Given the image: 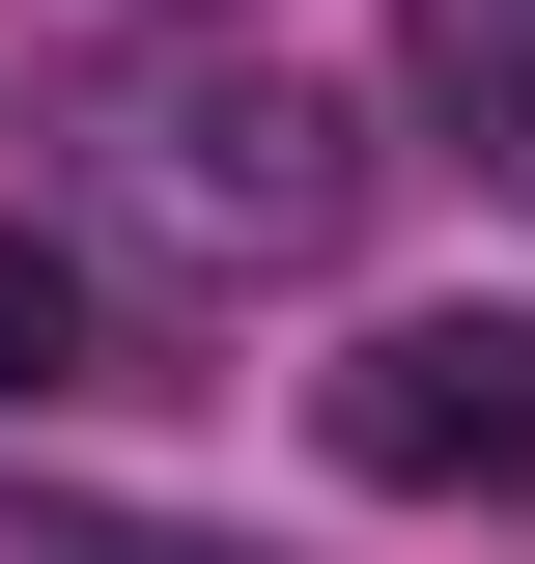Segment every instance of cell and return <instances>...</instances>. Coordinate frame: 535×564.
Masks as SVG:
<instances>
[{
    "instance_id": "6da1fadb",
    "label": "cell",
    "mask_w": 535,
    "mask_h": 564,
    "mask_svg": "<svg viewBox=\"0 0 535 564\" xmlns=\"http://www.w3.org/2000/svg\"><path fill=\"white\" fill-rule=\"evenodd\" d=\"M113 141H141V226H170V254H338V226H367V170H395L310 57H170Z\"/></svg>"
},
{
    "instance_id": "3957f363",
    "label": "cell",
    "mask_w": 535,
    "mask_h": 564,
    "mask_svg": "<svg viewBox=\"0 0 535 564\" xmlns=\"http://www.w3.org/2000/svg\"><path fill=\"white\" fill-rule=\"evenodd\" d=\"M85 367H113V282H85L57 226L0 198V395H85Z\"/></svg>"
},
{
    "instance_id": "5b68a950",
    "label": "cell",
    "mask_w": 535,
    "mask_h": 564,
    "mask_svg": "<svg viewBox=\"0 0 535 564\" xmlns=\"http://www.w3.org/2000/svg\"><path fill=\"white\" fill-rule=\"evenodd\" d=\"M0 564H198V536H141V508H57V480H0Z\"/></svg>"
},
{
    "instance_id": "277c9868",
    "label": "cell",
    "mask_w": 535,
    "mask_h": 564,
    "mask_svg": "<svg viewBox=\"0 0 535 564\" xmlns=\"http://www.w3.org/2000/svg\"><path fill=\"white\" fill-rule=\"evenodd\" d=\"M423 113L479 170H535V0H423Z\"/></svg>"
},
{
    "instance_id": "7a4b0ae2",
    "label": "cell",
    "mask_w": 535,
    "mask_h": 564,
    "mask_svg": "<svg viewBox=\"0 0 535 564\" xmlns=\"http://www.w3.org/2000/svg\"><path fill=\"white\" fill-rule=\"evenodd\" d=\"M310 452L367 508H535V311H395L310 367Z\"/></svg>"
}]
</instances>
